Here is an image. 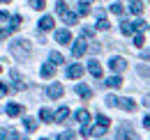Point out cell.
<instances>
[{
    "mask_svg": "<svg viewBox=\"0 0 150 140\" xmlns=\"http://www.w3.org/2000/svg\"><path fill=\"white\" fill-rule=\"evenodd\" d=\"M79 14H81V16H88V14H90V5H88V2H81V5H79Z\"/></svg>",
    "mask_w": 150,
    "mask_h": 140,
    "instance_id": "25",
    "label": "cell"
},
{
    "mask_svg": "<svg viewBox=\"0 0 150 140\" xmlns=\"http://www.w3.org/2000/svg\"><path fill=\"white\" fill-rule=\"evenodd\" d=\"M122 85V78L120 76H111V78H106V88H120Z\"/></svg>",
    "mask_w": 150,
    "mask_h": 140,
    "instance_id": "23",
    "label": "cell"
},
{
    "mask_svg": "<svg viewBox=\"0 0 150 140\" xmlns=\"http://www.w3.org/2000/svg\"><path fill=\"white\" fill-rule=\"evenodd\" d=\"M143 126H146V129H150V115H146V117H143Z\"/></svg>",
    "mask_w": 150,
    "mask_h": 140,
    "instance_id": "36",
    "label": "cell"
},
{
    "mask_svg": "<svg viewBox=\"0 0 150 140\" xmlns=\"http://www.w3.org/2000/svg\"><path fill=\"white\" fill-rule=\"evenodd\" d=\"M88 71L93 74L95 78H102V64H99L97 60H90V62H88Z\"/></svg>",
    "mask_w": 150,
    "mask_h": 140,
    "instance_id": "10",
    "label": "cell"
},
{
    "mask_svg": "<svg viewBox=\"0 0 150 140\" xmlns=\"http://www.w3.org/2000/svg\"><path fill=\"white\" fill-rule=\"evenodd\" d=\"M109 28H111V23H109V21H106L104 16L97 18V30H109Z\"/></svg>",
    "mask_w": 150,
    "mask_h": 140,
    "instance_id": "24",
    "label": "cell"
},
{
    "mask_svg": "<svg viewBox=\"0 0 150 140\" xmlns=\"http://www.w3.org/2000/svg\"><path fill=\"white\" fill-rule=\"evenodd\" d=\"M141 55H143V60H150V51H143Z\"/></svg>",
    "mask_w": 150,
    "mask_h": 140,
    "instance_id": "39",
    "label": "cell"
},
{
    "mask_svg": "<svg viewBox=\"0 0 150 140\" xmlns=\"http://www.w3.org/2000/svg\"><path fill=\"white\" fill-rule=\"evenodd\" d=\"M118 108H122V110H127V113H132V110L136 108V104H134L132 99H120V104H118Z\"/></svg>",
    "mask_w": 150,
    "mask_h": 140,
    "instance_id": "17",
    "label": "cell"
},
{
    "mask_svg": "<svg viewBox=\"0 0 150 140\" xmlns=\"http://www.w3.org/2000/svg\"><path fill=\"white\" fill-rule=\"evenodd\" d=\"M0 2H9V0H0Z\"/></svg>",
    "mask_w": 150,
    "mask_h": 140,
    "instance_id": "42",
    "label": "cell"
},
{
    "mask_svg": "<svg viewBox=\"0 0 150 140\" xmlns=\"http://www.w3.org/2000/svg\"><path fill=\"white\" fill-rule=\"evenodd\" d=\"M134 28H136V30H143V28H146V21H143V18H136V21H134Z\"/></svg>",
    "mask_w": 150,
    "mask_h": 140,
    "instance_id": "35",
    "label": "cell"
},
{
    "mask_svg": "<svg viewBox=\"0 0 150 140\" xmlns=\"http://www.w3.org/2000/svg\"><path fill=\"white\" fill-rule=\"evenodd\" d=\"M51 62H53V64H62V62H65V60H62V55H60V53H56V51H51Z\"/></svg>",
    "mask_w": 150,
    "mask_h": 140,
    "instance_id": "30",
    "label": "cell"
},
{
    "mask_svg": "<svg viewBox=\"0 0 150 140\" xmlns=\"http://www.w3.org/2000/svg\"><path fill=\"white\" fill-rule=\"evenodd\" d=\"M109 67H111L115 74H120V71L127 67V62H125V57H111V62H109Z\"/></svg>",
    "mask_w": 150,
    "mask_h": 140,
    "instance_id": "6",
    "label": "cell"
},
{
    "mask_svg": "<svg viewBox=\"0 0 150 140\" xmlns=\"http://www.w3.org/2000/svg\"><path fill=\"white\" fill-rule=\"evenodd\" d=\"M5 113H7L9 117H19L21 113H23V106L21 104H7L5 106Z\"/></svg>",
    "mask_w": 150,
    "mask_h": 140,
    "instance_id": "7",
    "label": "cell"
},
{
    "mask_svg": "<svg viewBox=\"0 0 150 140\" xmlns=\"http://www.w3.org/2000/svg\"><path fill=\"white\" fill-rule=\"evenodd\" d=\"M58 140H74V133H72V131H62V133L58 136Z\"/></svg>",
    "mask_w": 150,
    "mask_h": 140,
    "instance_id": "32",
    "label": "cell"
},
{
    "mask_svg": "<svg viewBox=\"0 0 150 140\" xmlns=\"http://www.w3.org/2000/svg\"><path fill=\"white\" fill-rule=\"evenodd\" d=\"M143 104H146V106L150 108V97H146V99H143Z\"/></svg>",
    "mask_w": 150,
    "mask_h": 140,
    "instance_id": "40",
    "label": "cell"
},
{
    "mask_svg": "<svg viewBox=\"0 0 150 140\" xmlns=\"http://www.w3.org/2000/svg\"><path fill=\"white\" fill-rule=\"evenodd\" d=\"M106 129H109V126H102V124H97V126L93 129V136H97V138H99V136H104V133H106Z\"/></svg>",
    "mask_w": 150,
    "mask_h": 140,
    "instance_id": "29",
    "label": "cell"
},
{
    "mask_svg": "<svg viewBox=\"0 0 150 140\" xmlns=\"http://www.w3.org/2000/svg\"><path fill=\"white\" fill-rule=\"evenodd\" d=\"M23 124H25V131H30V133H33V131H37V120H35V117H25V120H23Z\"/></svg>",
    "mask_w": 150,
    "mask_h": 140,
    "instance_id": "18",
    "label": "cell"
},
{
    "mask_svg": "<svg viewBox=\"0 0 150 140\" xmlns=\"http://www.w3.org/2000/svg\"><path fill=\"white\" fill-rule=\"evenodd\" d=\"M81 2H88V5H90V2H93V0H81Z\"/></svg>",
    "mask_w": 150,
    "mask_h": 140,
    "instance_id": "41",
    "label": "cell"
},
{
    "mask_svg": "<svg viewBox=\"0 0 150 140\" xmlns=\"http://www.w3.org/2000/svg\"><path fill=\"white\" fill-rule=\"evenodd\" d=\"M76 122H79V124H88V122H90V113H88L86 108L76 110Z\"/></svg>",
    "mask_w": 150,
    "mask_h": 140,
    "instance_id": "15",
    "label": "cell"
},
{
    "mask_svg": "<svg viewBox=\"0 0 150 140\" xmlns=\"http://www.w3.org/2000/svg\"><path fill=\"white\" fill-rule=\"evenodd\" d=\"M134 30H136V28H134V23H127V21H122V23H120V32H122V35H132Z\"/></svg>",
    "mask_w": 150,
    "mask_h": 140,
    "instance_id": "22",
    "label": "cell"
},
{
    "mask_svg": "<svg viewBox=\"0 0 150 140\" xmlns=\"http://www.w3.org/2000/svg\"><path fill=\"white\" fill-rule=\"evenodd\" d=\"M111 12H113V14H118V16H122V14H125V7H122L120 2H115V5H111Z\"/></svg>",
    "mask_w": 150,
    "mask_h": 140,
    "instance_id": "28",
    "label": "cell"
},
{
    "mask_svg": "<svg viewBox=\"0 0 150 140\" xmlns=\"http://www.w3.org/2000/svg\"><path fill=\"white\" fill-rule=\"evenodd\" d=\"M118 140H139V136H136V131L127 122H122L120 129H118Z\"/></svg>",
    "mask_w": 150,
    "mask_h": 140,
    "instance_id": "2",
    "label": "cell"
},
{
    "mask_svg": "<svg viewBox=\"0 0 150 140\" xmlns=\"http://www.w3.org/2000/svg\"><path fill=\"white\" fill-rule=\"evenodd\" d=\"M118 104H120V99H118V97H113V94H109V97H106V106L118 108Z\"/></svg>",
    "mask_w": 150,
    "mask_h": 140,
    "instance_id": "27",
    "label": "cell"
},
{
    "mask_svg": "<svg viewBox=\"0 0 150 140\" xmlns=\"http://www.w3.org/2000/svg\"><path fill=\"white\" fill-rule=\"evenodd\" d=\"M83 37H93V30L90 28H83Z\"/></svg>",
    "mask_w": 150,
    "mask_h": 140,
    "instance_id": "38",
    "label": "cell"
},
{
    "mask_svg": "<svg viewBox=\"0 0 150 140\" xmlns=\"http://www.w3.org/2000/svg\"><path fill=\"white\" fill-rule=\"evenodd\" d=\"M67 117H69V108H65V106H62V108L56 113V122H65Z\"/></svg>",
    "mask_w": 150,
    "mask_h": 140,
    "instance_id": "21",
    "label": "cell"
},
{
    "mask_svg": "<svg viewBox=\"0 0 150 140\" xmlns=\"http://www.w3.org/2000/svg\"><path fill=\"white\" fill-rule=\"evenodd\" d=\"M5 94H7V88H5V85H2V83H0V99H2V97H5Z\"/></svg>",
    "mask_w": 150,
    "mask_h": 140,
    "instance_id": "37",
    "label": "cell"
},
{
    "mask_svg": "<svg viewBox=\"0 0 150 140\" xmlns=\"http://www.w3.org/2000/svg\"><path fill=\"white\" fill-rule=\"evenodd\" d=\"M30 5H33L35 9H44V5H46V0H30Z\"/></svg>",
    "mask_w": 150,
    "mask_h": 140,
    "instance_id": "34",
    "label": "cell"
},
{
    "mask_svg": "<svg viewBox=\"0 0 150 140\" xmlns=\"http://www.w3.org/2000/svg\"><path fill=\"white\" fill-rule=\"evenodd\" d=\"M0 71H2V67H0Z\"/></svg>",
    "mask_w": 150,
    "mask_h": 140,
    "instance_id": "44",
    "label": "cell"
},
{
    "mask_svg": "<svg viewBox=\"0 0 150 140\" xmlns=\"http://www.w3.org/2000/svg\"><path fill=\"white\" fill-rule=\"evenodd\" d=\"M53 25H56V23H53L51 16H42L39 18V30H53Z\"/></svg>",
    "mask_w": 150,
    "mask_h": 140,
    "instance_id": "14",
    "label": "cell"
},
{
    "mask_svg": "<svg viewBox=\"0 0 150 140\" xmlns=\"http://www.w3.org/2000/svg\"><path fill=\"white\" fill-rule=\"evenodd\" d=\"M0 35H2V30H0Z\"/></svg>",
    "mask_w": 150,
    "mask_h": 140,
    "instance_id": "43",
    "label": "cell"
},
{
    "mask_svg": "<svg viewBox=\"0 0 150 140\" xmlns=\"http://www.w3.org/2000/svg\"><path fill=\"white\" fill-rule=\"evenodd\" d=\"M39 74H42V78H53V76H56V64H53V62H46Z\"/></svg>",
    "mask_w": 150,
    "mask_h": 140,
    "instance_id": "8",
    "label": "cell"
},
{
    "mask_svg": "<svg viewBox=\"0 0 150 140\" xmlns=\"http://www.w3.org/2000/svg\"><path fill=\"white\" fill-rule=\"evenodd\" d=\"M129 9H132V14H143V2L141 0H132Z\"/></svg>",
    "mask_w": 150,
    "mask_h": 140,
    "instance_id": "19",
    "label": "cell"
},
{
    "mask_svg": "<svg viewBox=\"0 0 150 140\" xmlns=\"http://www.w3.org/2000/svg\"><path fill=\"white\" fill-rule=\"evenodd\" d=\"M39 120H42V122H53L56 115H53L49 108H42V110H39Z\"/></svg>",
    "mask_w": 150,
    "mask_h": 140,
    "instance_id": "16",
    "label": "cell"
},
{
    "mask_svg": "<svg viewBox=\"0 0 150 140\" xmlns=\"http://www.w3.org/2000/svg\"><path fill=\"white\" fill-rule=\"evenodd\" d=\"M76 94H79L81 99H90V97H93V90L88 88V85H83V83H81V85H76Z\"/></svg>",
    "mask_w": 150,
    "mask_h": 140,
    "instance_id": "12",
    "label": "cell"
},
{
    "mask_svg": "<svg viewBox=\"0 0 150 140\" xmlns=\"http://www.w3.org/2000/svg\"><path fill=\"white\" fill-rule=\"evenodd\" d=\"M0 140H19V133L14 129H2L0 131Z\"/></svg>",
    "mask_w": 150,
    "mask_h": 140,
    "instance_id": "13",
    "label": "cell"
},
{
    "mask_svg": "<svg viewBox=\"0 0 150 140\" xmlns=\"http://www.w3.org/2000/svg\"><path fill=\"white\" fill-rule=\"evenodd\" d=\"M86 51H88V44H86V37H81L79 41H74V46H72V55H74V57H81Z\"/></svg>",
    "mask_w": 150,
    "mask_h": 140,
    "instance_id": "3",
    "label": "cell"
},
{
    "mask_svg": "<svg viewBox=\"0 0 150 140\" xmlns=\"http://www.w3.org/2000/svg\"><path fill=\"white\" fill-rule=\"evenodd\" d=\"M42 140H46V138H42Z\"/></svg>",
    "mask_w": 150,
    "mask_h": 140,
    "instance_id": "45",
    "label": "cell"
},
{
    "mask_svg": "<svg viewBox=\"0 0 150 140\" xmlns=\"http://www.w3.org/2000/svg\"><path fill=\"white\" fill-rule=\"evenodd\" d=\"M56 41L58 44H69V41H72V32H69V30H58Z\"/></svg>",
    "mask_w": 150,
    "mask_h": 140,
    "instance_id": "9",
    "label": "cell"
},
{
    "mask_svg": "<svg viewBox=\"0 0 150 140\" xmlns=\"http://www.w3.org/2000/svg\"><path fill=\"white\" fill-rule=\"evenodd\" d=\"M83 71H86V67H81V64H69L67 71H65V76H67V78H81Z\"/></svg>",
    "mask_w": 150,
    "mask_h": 140,
    "instance_id": "4",
    "label": "cell"
},
{
    "mask_svg": "<svg viewBox=\"0 0 150 140\" xmlns=\"http://www.w3.org/2000/svg\"><path fill=\"white\" fill-rule=\"evenodd\" d=\"M143 44H146V37H143V35H136V37H134V46H139V48H141Z\"/></svg>",
    "mask_w": 150,
    "mask_h": 140,
    "instance_id": "33",
    "label": "cell"
},
{
    "mask_svg": "<svg viewBox=\"0 0 150 140\" xmlns=\"http://www.w3.org/2000/svg\"><path fill=\"white\" fill-rule=\"evenodd\" d=\"M12 80H14V85H12V90H14V92H21V90H25V83L21 80L19 71H12Z\"/></svg>",
    "mask_w": 150,
    "mask_h": 140,
    "instance_id": "11",
    "label": "cell"
},
{
    "mask_svg": "<svg viewBox=\"0 0 150 140\" xmlns=\"http://www.w3.org/2000/svg\"><path fill=\"white\" fill-rule=\"evenodd\" d=\"M62 92H65V88H62L60 83H53L51 88L46 90V94H49V99H60V97H62Z\"/></svg>",
    "mask_w": 150,
    "mask_h": 140,
    "instance_id": "5",
    "label": "cell"
},
{
    "mask_svg": "<svg viewBox=\"0 0 150 140\" xmlns=\"http://www.w3.org/2000/svg\"><path fill=\"white\" fill-rule=\"evenodd\" d=\"M56 9H58V14H60V16H62V14H65V12H69V9H67V2H65V0H58Z\"/></svg>",
    "mask_w": 150,
    "mask_h": 140,
    "instance_id": "26",
    "label": "cell"
},
{
    "mask_svg": "<svg viewBox=\"0 0 150 140\" xmlns=\"http://www.w3.org/2000/svg\"><path fill=\"white\" fill-rule=\"evenodd\" d=\"M62 21H65L67 25H74L76 21H79V16H76L74 12H65V14H62Z\"/></svg>",
    "mask_w": 150,
    "mask_h": 140,
    "instance_id": "20",
    "label": "cell"
},
{
    "mask_svg": "<svg viewBox=\"0 0 150 140\" xmlns=\"http://www.w3.org/2000/svg\"><path fill=\"white\" fill-rule=\"evenodd\" d=\"M97 124H102V126H109V124H111V120H109L106 115H97Z\"/></svg>",
    "mask_w": 150,
    "mask_h": 140,
    "instance_id": "31",
    "label": "cell"
},
{
    "mask_svg": "<svg viewBox=\"0 0 150 140\" xmlns=\"http://www.w3.org/2000/svg\"><path fill=\"white\" fill-rule=\"evenodd\" d=\"M9 51L14 53L16 60H25V57H28V51H30V41H25V39H16V41H12Z\"/></svg>",
    "mask_w": 150,
    "mask_h": 140,
    "instance_id": "1",
    "label": "cell"
}]
</instances>
